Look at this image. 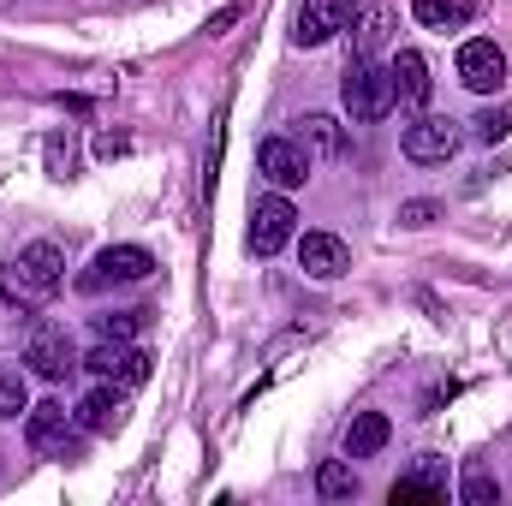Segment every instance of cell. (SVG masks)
I'll return each instance as SVG.
<instances>
[{
    "mask_svg": "<svg viewBox=\"0 0 512 506\" xmlns=\"http://www.w3.org/2000/svg\"><path fill=\"white\" fill-rule=\"evenodd\" d=\"M12 274H18V286H30V292H54V286H60V274H66V251H60L54 239H36V245H24V251H18Z\"/></svg>",
    "mask_w": 512,
    "mask_h": 506,
    "instance_id": "obj_13",
    "label": "cell"
},
{
    "mask_svg": "<svg viewBox=\"0 0 512 506\" xmlns=\"http://www.w3.org/2000/svg\"><path fill=\"white\" fill-rule=\"evenodd\" d=\"M24 364H30L42 381H66L72 370H78V352H72L66 328H54V322H36V328H30V340H24Z\"/></svg>",
    "mask_w": 512,
    "mask_h": 506,
    "instance_id": "obj_4",
    "label": "cell"
},
{
    "mask_svg": "<svg viewBox=\"0 0 512 506\" xmlns=\"http://www.w3.org/2000/svg\"><path fill=\"white\" fill-rule=\"evenodd\" d=\"M126 149H131V137H114V131L96 137V155H102V161H114V155H126Z\"/></svg>",
    "mask_w": 512,
    "mask_h": 506,
    "instance_id": "obj_28",
    "label": "cell"
},
{
    "mask_svg": "<svg viewBox=\"0 0 512 506\" xmlns=\"http://www.w3.org/2000/svg\"><path fill=\"white\" fill-rule=\"evenodd\" d=\"M435 215H441V209H435V203H423V197H417V203H399V227H429Z\"/></svg>",
    "mask_w": 512,
    "mask_h": 506,
    "instance_id": "obj_25",
    "label": "cell"
},
{
    "mask_svg": "<svg viewBox=\"0 0 512 506\" xmlns=\"http://www.w3.org/2000/svg\"><path fill=\"white\" fill-rule=\"evenodd\" d=\"M459 501L465 506H501V477H489V471H465Z\"/></svg>",
    "mask_w": 512,
    "mask_h": 506,
    "instance_id": "obj_22",
    "label": "cell"
},
{
    "mask_svg": "<svg viewBox=\"0 0 512 506\" xmlns=\"http://www.w3.org/2000/svg\"><path fill=\"white\" fill-rule=\"evenodd\" d=\"M399 143H405V155H411L417 167H435V161H453V155H459L465 131L453 126V120H441V114H417Z\"/></svg>",
    "mask_w": 512,
    "mask_h": 506,
    "instance_id": "obj_3",
    "label": "cell"
},
{
    "mask_svg": "<svg viewBox=\"0 0 512 506\" xmlns=\"http://www.w3.org/2000/svg\"><path fill=\"white\" fill-rule=\"evenodd\" d=\"M155 274V256L143 245H108V251L90 262V274L78 280L84 292H102V286H126V280H149Z\"/></svg>",
    "mask_w": 512,
    "mask_h": 506,
    "instance_id": "obj_7",
    "label": "cell"
},
{
    "mask_svg": "<svg viewBox=\"0 0 512 506\" xmlns=\"http://www.w3.org/2000/svg\"><path fill=\"white\" fill-rule=\"evenodd\" d=\"M387 435H393V423H387L382 411H358L346 423V459H376L387 447Z\"/></svg>",
    "mask_w": 512,
    "mask_h": 506,
    "instance_id": "obj_16",
    "label": "cell"
},
{
    "mask_svg": "<svg viewBox=\"0 0 512 506\" xmlns=\"http://www.w3.org/2000/svg\"><path fill=\"white\" fill-rule=\"evenodd\" d=\"M352 54L358 60H376L387 42H393V30H399V12L387 6V0H358V12H352Z\"/></svg>",
    "mask_w": 512,
    "mask_h": 506,
    "instance_id": "obj_11",
    "label": "cell"
},
{
    "mask_svg": "<svg viewBox=\"0 0 512 506\" xmlns=\"http://www.w3.org/2000/svg\"><path fill=\"white\" fill-rule=\"evenodd\" d=\"M352 12H358V0H304L298 18H292V42H298V48L334 42V36L352 24Z\"/></svg>",
    "mask_w": 512,
    "mask_h": 506,
    "instance_id": "obj_6",
    "label": "cell"
},
{
    "mask_svg": "<svg viewBox=\"0 0 512 506\" xmlns=\"http://www.w3.org/2000/svg\"><path fill=\"white\" fill-rule=\"evenodd\" d=\"M292 227H298V209L286 203V191L256 197L251 203V256H274L286 239H292Z\"/></svg>",
    "mask_w": 512,
    "mask_h": 506,
    "instance_id": "obj_9",
    "label": "cell"
},
{
    "mask_svg": "<svg viewBox=\"0 0 512 506\" xmlns=\"http://www.w3.org/2000/svg\"><path fill=\"white\" fill-rule=\"evenodd\" d=\"M48 167H54V179H66V173H72V149H66L60 137L48 143Z\"/></svg>",
    "mask_w": 512,
    "mask_h": 506,
    "instance_id": "obj_27",
    "label": "cell"
},
{
    "mask_svg": "<svg viewBox=\"0 0 512 506\" xmlns=\"http://www.w3.org/2000/svg\"><path fill=\"white\" fill-rule=\"evenodd\" d=\"M72 417H78V429H84V435H114V429L126 423V399L114 393V381H102V387H90V393L78 399V411H72Z\"/></svg>",
    "mask_w": 512,
    "mask_h": 506,
    "instance_id": "obj_14",
    "label": "cell"
},
{
    "mask_svg": "<svg viewBox=\"0 0 512 506\" xmlns=\"http://www.w3.org/2000/svg\"><path fill=\"white\" fill-rule=\"evenodd\" d=\"M149 322V310H114V316H96V334L102 340H137Z\"/></svg>",
    "mask_w": 512,
    "mask_h": 506,
    "instance_id": "obj_20",
    "label": "cell"
},
{
    "mask_svg": "<svg viewBox=\"0 0 512 506\" xmlns=\"http://www.w3.org/2000/svg\"><path fill=\"white\" fill-rule=\"evenodd\" d=\"M24 435H30V447H36L42 459H84V435L72 429L66 405H54V399L24 411Z\"/></svg>",
    "mask_w": 512,
    "mask_h": 506,
    "instance_id": "obj_2",
    "label": "cell"
},
{
    "mask_svg": "<svg viewBox=\"0 0 512 506\" xmlns=\"http://www.w3.org/2000/svg\"><path fill=\"white\" fill-rule=\"evenodd\" d=\"M298 143H304L310 155L334 161V155L346 149V131H340V120H328V114H304V120H298Z\"/></svg>",
    "mask_w": 512,
    "mask_h": 506,
    "instance_id": "obj_18",
    "label": "cell"
},
{
    "mask_svg": "<svg viewBox=\"0 0 512 506\" xmlns=\"http://www.w3.org/2000/svg\"><path fill=\"white\" fill-rule=\"evenodd\" d=\"M507 131H512V114H507V108H483V114L471 120V137H477V143H501Z\"/></svg>",
    "mask_w": 512,
    "mask_h": 506,
    "instance_id": "obj_24",
    "label": "cell"
},
{
    "mask_svg": "<svg viewBox=\"0 0 512 506\" xmlns=\"http://www.w3.org/2000/svg\"><path fill=\"white\" fill-rule=\"evenodd\" d=\"M298 262H304L310 280H340V274L352 268V251H346V239H334V233H304Z\"/></svg>",
    "mask_w": 512,
    "mask_h": 506,
    "instance_id": "obj_15",
    "label": "cell"
},
{
    "mask_svg": "<svg viewBox=\"0 0 512 506\" xmlns=\"http://www.w3.org/2000/svg\"><path fill=\"white\" fill-rule=\"evenodd\" d=\"M387 72H393V102H399V108H411V114H423V108H429V90H435L429 60H423L417 48H399Z\"/></svg>",
    "mask_w": 512,
    "mask_h": 506,
    "instance_id": "obj_12",
    "label": "cell"
},
{
    "mask_svg": "<svg viewBox=\"0 0 512 506\" xmlns=\"http://www.w3.org/2000/svg\"><path fill=\"white\" fill-rule=\"evenodd\" d=\"M340 102H346V114L358 120V126H376L387 120L399 102H393V72H382L376 60H358L352 72H346V84H340Z\"/></svg>",
    "mask_w": 512,
    "mask_h": 506,
    "instance_id": "obj_1",
    "label": "cell"
},
{
    "mask_svg": "<svg viewBox=\"0 0 512 506\" xmlns=\"http://www.w3.org/2000/svg\"><path fill=\"white\" fill-rule=\"evenodd\" d=\"M411 483L429 489L435 501H447V459H441V453H423V459L411 465Z\"/></svg>",
    "mask_w": 512,
    "mask_h": 506,
    "instance_id": "obj_21",
    "label": "cell"
},
{
    "mask_svg": "<svg viewBox=\"0 0 512 506\" xmlns=\"http://www.w3.org/2000/svg\"><path fill=\"white\" fill-rule=\"evenodd\" d=\"M256 167H262V179H268L274 191H298V185L310 179V149H304L298 137H262Z\"/></svg>",
    "mask_w": 512,
    "mask_h": 506,
    "instance_id": "obj_5",
    "label": "cell"
},
{
    "mask_svg": "<svg viewBox=\"0 0 512 506\" xmlns=\"http://www.w3.org/2000/svg\"><path fill=\"white\" fill-rule=\"evenodd\" d=\"M423 30H465L477 18V0H417L411 6Z\"/></svg>",
    "mask_w": 512,
    "mask_h": 506,
    "instance_id": "obj_17",
    "label": "cell"
},
{
    "mask_svg": "<svg viewBox=\"0 0 512 506\" xmlns=\"http://www.w3.org/2000/svg\"><path fill=\"white\" fill-rule=\"evenodd\" d=\"M316 495H322V501H352V495H358L352 465H346V459H322V465H316Z\"/></svg>",
    "mask_w": 512,
    "mask_h": 506,
    "instance_id": "obj_19",
    "label": "cell"
},
{
    "mask_svg": "<svg viewBox=\"0 0 512 506\" xmlns=\"http://www.w3.org/2000/svg\"><path fill=\"white\" fill-rule=\"evenodd\" d=\"M239 18H245V0H233V6H221V12H215V18H209L203 30H209V36H227V30H233Z\"/></svg>",
    "mask_w": 512,
    "mask_h": 506,
    "instance_id": "obj_26",
    "label": "cell"
},
{
    "mask_svg": "<svg viewBox=\"0 0 512 506\" xmlns=\"http://www.w3.org/2000/svg\"><path fill=\"white\" fill-rule=\"evenodd\" d=\"M459 84L477 90V96H495V90L507 84V54H501L489 36H471V42L459 48Z\"/></svg>",
    "mask_w": 512,
    "mask_h": 506,
    "instance_id": "obj_10",
    "label": "cell"
},
{
    "mask_svg": "<svg viewBox=\"0 0 512 506\" xmlns=\"http://www.w3.org/2000/svg\"><path fill=\"white\" fill-rule=\"evenodd\" d=\"M18 411H30V387L18 370H0V417H18Z\"/></svg>",
    "mask_w": 512,
    "mask_h": 506,
    "instance_id": "obj_23",
    "label": "cell"
},
{
    "mask_svg": "<svg viewBox=\"0 0 512 506\" xmlns=\"http://www.w3.org/2000/svg\"><path fill=\"white\" fill-rule=\"evenodd\" d=\"M84 370L102 381H120V387H143L149 370H155V358L143 352V346H126V340H102L90 358H84Z\"/></svg>",
    "mask_w": 512,
    "mask_h": 506,
    "instance_id": "obj_8",
    "label": "cell"
}]
</instances>
